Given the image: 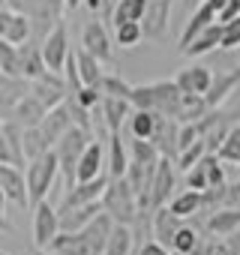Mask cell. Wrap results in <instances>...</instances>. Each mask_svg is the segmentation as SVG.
<instances>
[{
  "instance_id": "cell-1",
  "label": "cell",
  "mask_w": 240,
  "mask_h": 255,
  "mask_svg": "<svg viewBox=\"0 0 240 255\" xmlns=\"http://www.w3.org/2000/svg\"><path fill=\"white\" fill-rule=\"evenodd\" d=\"M180 99L183 90L177 87V81H153V84H135L132 87V108H147V111H159L165 117H177L180 114Z\"/></svg>"
},
{
  "instance_id": "cell-2",
  "label": "cell",
  "mask_w": 240,
  "mask_h": 255,
  "mask_svg": "<svg viewBox=\"0 0 240 255\" xmlns=\"http://www.w3.org/2000/svg\"><path fill=\"white\" fill-rule=\"evenodd\" d=\"M102 210L114 219V222H123V225H132L141 204H138V195L132 189V183L126 177H111L105 192H102Z\"/></svg>"
},
{
  "instance_id": "cell-3",
  "label": "cell",
  "mask_w": 240,
  "mask_h": 255,
  "mask_svg": "<svg viewBox=\"0 0 240 255\" xmlns=\"http://www.w3.org/2000/svg\"><path fill=\"white\" fill-rule=\"evenodd\" d=\"M93 141L90 129L72 123L69 129L63 132V138L54 144V153H57V162H60V174H63V186H75V171H78V159L81 153L87 150V144Z\"/></svg>"
},
{
  "instance_id": "cell-4",
  "label": "cell",
  "mask_w": 240,
  "mask_h": 255,
  "mask_svg": "<svg viewBox=\"0 0 240 255\" xmlns=\"http://www.w3.org/2000/svg\"><path fill=\"white\" fill-rule=\"evenodd\" d=\"M57 174H60V162H57L54 147H51V150H45L42 156H36V159H30V162H27L24 177H27V192H30V210H33L39 201H45V198H48V192H51V186H54Z\"/></svg>"
},
{
  "instance_id": "cell-5",
  "label": "cell",
  "mask_w": 240,
  "mask_h": 255,
  "mask_svg": "<svg viewBox=\"0 0 240 255\" xmlns=\"http://www.w3.org/2000/svg\"><path fill=\"white\" fill-rule=\"evenodd\" d=\"M33 36V21L27 12L15 9V6H0V39H6L12 45H24Z\"/></svg>"
},
{
  "instance_id": "cell-6",
  "label": "cell",
  "mask_w": 240,
  "mask_h": 255,
  "mask_svg": "<svg viewBox=\"0 0 240 255\" xmlns=\"http://www.w3.org/2000/svg\"><path fill=\"white\" fill-rule=\"evenodd\" d=\"M69 36H66V21H57L45 39H42V54H45V63L51 72L63 75V66H66V57H69Z\"/></svg>"
},
{
  "instance_id": "cell-7",
  "label": "cell",
  "mask_w": 240,
  "mask_h": 255,
  "mask_svg": "<svg viewBox=\"0 0 240 255\" xmlns=\"http://www.w3.org/2000/svg\"><path fill=\"white\" fill-rule=\"evenodd\" d=\"M108 180H111V177H108V171H105V174H99V177H93V180H81V183L69 186L57 210H60V213H66V210H72V207H81V204L102 201V192H105Z\"/></svg>"
},
{
  "instance_id": "cell-8",
  "label": "cell",
  "mask_w": 240,
  "mask_h": 255,
  "mask_svg": "<svg viewBox=\"0 0 240 255\" xmlns=\"http://www.w3.org/2000/svg\"><path fill=\"white\" fill-rule=\"evenodd\" d=\"M60 234V210H54L45 201H39L33 207V246L36 249H48V243Z\"/></svg>"
},
{
  "instance_id": "cell-9",
  "label": "cell",
  "mask_w": 240,
  "mask_h": 255,
  "mask_svg": "<svg viewBox=\"0 0 240 255\" xmlns=\"http://www.w3.org/2000/svg\"><path fill=\"white\" fill-rule=\"evenodd\" d=\"M177 165H174V159H168V156H162L159 159V165H156V177H153V189H150V207L156 210V207H165L177 192Z\"/></svg>"
},
{
  "instance_id": "cell-10",
  "label": "cell",
  "mask_w": 240,
  "mask_h": 255,
  "mask_svg": "<svg viewBox=\"0 0 240 255\" xmlns=\"http://www.w3.org/2000/svg\"><path fill=\"white\" fill-rule=\"evenodd\" d=\"M81 48L90 51L93 57H99L102 63H111L114 60V45H111V36L105 30L102 21H87L84 30H81Z\"/></svg>"
},
{
  "instance_id": "cell-11",
  "label": "cell",
  "mask_w": 240,
  "mask_h": 255,
  "mask_svg": "<svg viewBox=\"0 0 240 255\" xmlns=\"http://www.w3.org/2000/svg\"><path fill=\"white\" fill-rule=\"evenodd\" d=\"M0 186H3L6 198L18 207H30V192H27V177L18 165L0 162Z\"/></svg>"
},
{
  "instance_id": "cell-12",
  "label": "cell",
  "mask_w": 240,
  "mask_h": 255,
  "mask_svg": "<svg viewBox=\"0 0 240 255\" xmlns=\"http://www.w3.org/2000/svg\"><path fill=\"white\" fill-rule=\"evenodd\" d=\"M75 120H72V111H69V102H60V105H54V108H48V114L42 117V123H39V132H42V138L48 141V147H54L60 138H63V132L69 129Z\"/></svg>"
},
{
  "instance_id": "cell-13",
  "label": "cell",
  "mask_w": 240,
  "mask_h": 255,
  "mask_svg": "<svg viewBox=\"0 0 240 255\" xmlns=\"http://www.w3.org/2000/svg\"><path fill=\"white\" fill-rule=\"evenodd\" d=\"M171 3H174V0H147V12H144V18H141L144 39H162V36L168 33Z\"/></svg>"
},
{
  "instance_id": "cell-14",
  "label": "cell",
  "mask_w": 240,
  "mask_h": 255,
  "mask_svg": "<svg viewBox=\"0 0 240 255\" xmlns=\"http://www.w3.org/2000/svg\"><path fill=\"white\" fill-rule=\"evenodd\" d=\"M150 141L156 144V150H159L162 156L177 159V153H180V120L162 114V117H159V126H156V132H153Z\"/></svg>"
},
{
  "instance_id": "cell-15",
  "label": "cell",
  "mask_w": 240,
  "mask_h": 255,
  "mask_svg": "<svg viewBox=\"0 0 240 255\" xmlns=\"http://www.w3.org/2000/svg\"><path fill=\"white\" fill-rule=\"evenodd\" d=\"M105 165H108V150H105V144H102V141H90L87 150H84L81 159H78L75 183H81V180H93V177L105 174Z\"/></svg>"
},
{
  "instance_id": "cell-16",
  "label": "cell",
  "mask_w": 240,
  "mask_h": 255,
  "mask_svg": "<svg viewBox=\"0 0 240 255\" xmlns=\"http://www.w3.org/2000/svg\"><path fill=\"white\" fill-rule=\"evenodd\" d=\"M132 111H135L132 102L129 99H120V96H102V102H99L102 126H105L108 132H120V129H123V123L129 120Z\"/></svg>"
},
{
  "instance_id": "cell-17",
  "label": "cell",
  "mask_w": 240,
  "mask_h": 255,
  "mask_svg": "<svg viewBox=\"0 0 240 255\" xmlns=\"http://www.w3.org/2000/svg\"><path fill=\"white\" fill-rule=\"evenodd\" d=\"M174 81H177V87H180L183 93L204 96V93L210 90V84H213V72H210L207 66H201V63H192V66L180 69V72L174 75Z\"/></svg>"
},
{
  "instance_id": "cell-18",
  "label": "cell",
  "mask_w": 240,
  "mask_h": 255,
  "mask_svg": "<svg viewBox=\"0 0 240 255\" xmlns=\"http://www.w3.org/2000/svg\"><path fill=\"white\" fill-rule=\"evenodd\" d=\"M216 21V6L210 3V0H204V3H198L195 9H192V15H189V21H186V27H183V33H180V42H177V48L183 51L204 27H210Z\"/></svg>"
},
{
  "instance_id": "cell-19",
  "label": "cell",
  "mask_w": 240,
  "mask_h": 255,
  "mask_svg": "<svg viewBox=\"0 0 240 255\" xmlns=\"http://www.w3.org/2000/svg\"><path fill=\"white\" fill-rule=\"evenodd\" d=\"M240 228V207H216L207 213V222H204V231L213 234V237H228Z\"/></svg>"
},
{
  "instance_id": "cell-20",
  "label": "cell",
  "mask_w": 240,
  "mask_h": 255,
  "mask_svg": "<svg viewBox=\"0 0 240 255\" xmlns=\"http://www.w3.org/2000/svg\"><path fill=\"white\" fill-rule=\"evenodd\" d=\"M111 228H114V219H111L105 210L96 213V216L81 228V234H84V240L90 243L93 255H102V252H105V243H108V237H111Z\"/></svg>"
},
{
  "instance_id": "cell-21",
  "label": "cell",
  "mask_w": 240,
  "mask_h": 255,
  "mask_svg": "<svg viewBox=\"0 0 240 255\" xmlns=\"http://www.w3.org/2000/svg\"><path fill=\"white\" fill-rule=\"evenodd\" d=\"M30 87H27V78H15V75H3L0 72V114L9 117L12 108L18 105L21 96H27Z\"/></svg>"
},
{
  "instance_id": "cell-22",
  "label": "cell",
  "mask_w": 240,
  "mask_h": 255,
  "mask_svg": "<svg viewBox=\"0 0 240 255\" xmlns=\"http://www.w3.org/2000/svg\"><path fill=\"white\" fill-rule=\"evenodd\" d=\"M48 69L45 63V54H42V42H30V45H21V66H18V75L27 78V81H36L42 78Z\"/></svg>"
},
{
  "instance_id": "cell-23",
  "label": "cell",
  "mask_w": 240,
  "mask_h": 255,
  "mask_svg": "<svg viewBox=\"0 0 240 255\" xmlns=\"http://www.w3.org/2000/svg\"><path fill=\"white\" fill-rule=\"evenodd\" d=\"M240 87V69H231V72H222V75H213V84L210 90L204 93V102L207 108H219L234 90Z\"/></svg>"
},
{
  "instance_id": "cell-24",
  "label": "cell",
  "mask_w": 240,
  "mask_h": 255,
  "mask_svg": "<svg viewBox=\"0 0 240 255\" xmlns=\"http://www.w3.org/2000/svg\"><path fill=\"white\" fill-rule=\"evenodd\" d=\"M45 114H48V108H45L33 93H27V96H21V99H18V105L12 108L9 120H15L18 126H24V129H27V126H39Z\"/></svg>"
},
{
  "instance_id": "cell-25",
  "label": "cell",
  "mask_w": 240,
  "mask_h": 255,
  "mask_svg": "<svg viewBox=\"0 0 240 255\" xmlns=\"http://www.w3.org/2000/svg\"><path fill=\"white\" fill-rule=\"evenodd\" d=\"M45 252H54V255H93V249H90V243L84 240L81 231H63V228L48 243Z\"/></svg>"
},
{
  "instance_id": "cell-26",
  "label": "cell",
  "mask_w": 240,
  "mask_h": 255,
  "mask_svg": "<svg viewBox=\"0 0 240 255\" xmlns=\"http://www.w3.org/2000/svg\"><path fill=\"white\" fill-rule=\"evenodd\" d=\"M126 168H129V147L123 144L120 132H108V177H126Z\"/></svg>"
},
{
  "instance_id": "cell-27",
  "label": "cell",
  "mask_w": 240,
  "mask_h": 255,
  "mask_svg": "<svg viewBox=\"0 0 240 255\" xmlns=\"http://www.w3.org/2000/svg\"><path fill=\"white\" fill-rule=\"evenodd\" d=\"M180 225H183V219H180L177 213H171V207H168V204L153 210V237H156L159 243H165L168 249H171L174 234H177V228H180Z\"/></svg>"
},
{
  "instance_id": "cell-28",
  "label": "cell",
  "mask_w": 240,
  "mask_h": 255,
  "mask_svg": "<svg viewBox=\"0 0 240 255\" xmlns=\"http://www.w3.org/2000/svg\"><path fill=\"white\" fill-rule=\"evenodd\" d=\"M213 48H222V24H219V21H213L210 27H204L180 54H186V57H201V54H210Z\"/></svg>"
},
{
  "instance_id": "cell-29",
  "label": "cell",
  "mask_w": 240,
  "mask_h": 255,
  "mask_svg": "<svg viewBox=\"0 0 240 255\" xmlns=\"http://www.w3.org/2000/svg\"><path fill=\"white\" fill-rule=\"evenodd\" d=\"M168 207H171V213H177L180 219H189V216H195V213L204 210V192L186 186L183 192H177V195L168 201Z\"/></svg>"
},
{
  "instance_id": "cell-30",
  "label": "cell",
  "mask_w": 240,
  "mask_h": 255,
  "mask_svg": "<svg viewBox=\"0 0 240 255\" xmlns=\"http://www.w3.org/2000/svg\"><path fill=\"white\" fill-rule=\"evenodd\" d=\"M132 249H135V234H132V225L114 222L111 237H108V243H105V252H102V255H132Z\"/></svg>"
},
{
  "instance_id": "cell-31",
  "label": "cell",
  "mask_w": 240,
  "mask_h": 255,
  "mask_svg": "<svg viewBox=\"0 0 240 255\" xmlns=\"http://www.w3.org/2000/svg\"><path fill=\"white\" fill-rule=\"evenodd\" d=\"M159 111H147V108H135L132 114H129V132H132V138H153V132H156V126H159Z\"/></svg>"
},
{
  "instance_id": "cell-32",
  "label": "cell",
  "mask_w": 240,
  "mask_h": 255,
  "mask_svg": "<svg viewBox=\"0 0 240 255\" xmlns=\"http://www.w3.org/2000/svg\"><path fill=\"white\" fill-rule=\"evenodd\" d=\"M75 57H78V75H81V84L99 87V84H102V78H105V72H102V60H99V57H93V54H90V51H84V48H78V51H75Z\"/></svg>"
},
{
  "instance_id": "cell-33",
  "label": "cell",
  "mask_w": 240,
  "mask_h": 255,
  "mask_svg": "<svg viewBox=\"0 0 240 255\" xmlns=\"http://www.w3.org/2000/svg\"><path fill=\"white\" fill-rule=\"evenodd\" d=\"M147 12V0H117L114 12H111V24H123V21H141Z\"/></svg>"
},
{
  "instance_id": "cell-34",
  "label": "cell",
  "mask_w": 240,
  "mask_h": 255,
  "mask_svg": "<svg viewBox=\"0 0 240 255\" xmlns=\"http://www.w3.org/2000/svg\"><path fill=\"white\" fill-rule=\"evenodd\" d=\"M21 144H24V156H27V162L30 159H36V156H42L45 150H51L48 147V141L42 138V132H39V126H21Z\"/></svg>"
},
{
  "instance_id": "cell-35",
  "label": "cell",
  "mask_w": 240,
  "mask_h": 255,
  "mask_svg": "<svg viewBox=\"0 0 240 255\" xmlns=\"http://www.w3.org/2000/svg\"><path fill=\"white\" fill-rule=\"evenodd\" d=\"M114 39H117L120 48H135V45L144 39L141 21H123V24H117V27H114Z\"/></svg>"
},
{
  "instance_id": "cell-36",
  "label": "cell",
  "mask_w": 240,
  "mask_h": 255,
  "mask_svg": "<svg viewBox=\"0 0 240 255\" xmlns=\"http://www.w3.org/2000/svg\"><path fill=\"white\" fill-rule=\"evenodd\" d=\"M216 156L222 162H234L237 165V159H240V123H234L231 129H228V135H225L222 147L216 150Z\"/></svg>"
},
{
  "instance_id": "cell-37",
  "label": "cell",
  "mask_w": 240,
  "mask_h": 255,
  "mask_svg": "<svg viewBox=\"0 0 240 255\" xmlns=\"http://www.w3.org/2000/svg\"><path fill=\"white\" fill-rule=\"evenodd\" d=\"M129 159H135V162H159L162 153L156 150L153 141H147V138H132V141H129Z\"/></svg>"
},
{
  "instance_id": "cell-38",
  "label": "cell",
  "mask_w": 240,
  "mask_h": 255,
  "mask_svg": "<svg viewBox=\"0 0 240 255\" xmlns=\"http://www.w3.org/2000/svg\"><path fill=\"white\" fill-rule=\"evenodd\" d=\"M204 153H207V144H204V138H198L195 144L183 147V150L177 153V159H174L177 171H183V174H186V171H189V168H192V165H195V162H198L201 156H204Z\"/></svg>"
},
{
  "instance_id": "cell-39",
  "label": "cell",
  "mask_w": 240,
  "mask_h": 255,
  "mask_svg": "<svg viewBox=\"0 0 240 255\" xmlns=\"http://www.w3.org/2000/svg\"><path fill=\"white\" fill-rule=\"evenodd\" d=\"M186 186H189V189H198V192L210 189V180H207V153L186 171Z\"/></svg>"
},
{
  "instance_id": "cell-40",
  "label": "cell",
  "mask_w": 240,
  "mask_h": 255,
  "mask_svg": "<svg viewBox=\"0 0 240 255\" xmlns=\"http://www.w3.org/2000/svg\"><path fill=\"white\" fill-rule=\"evenodd\" d=\"M99 87H102V93H105V96H120V99H129V96H132V87H135V84L123 81L120 75H105Z\"/></svg>"
},
{
  "instance_id": "cell-41",
  "label": "cell",
  "mask_w": 240,
  "mask_h": 255,
  "mask_svg": "<svg viewBox=\"0 0 240 255\" xmlns=\"http://www.w3.org/2000/svg\"><path fill=\"white\" fill-rule=\"evenodd\" d=\"M102 87H90V84H84L78 93H72V99L81 105V108H87V111H93V108H99V102H102Z\"/></svg>"
},
{
  "instance_id": "cell-42",
  "label": "cell",
  "mask_w": 240,
  "mask_h": 255,
  "mask_svg": "<svg viewBox=\"0 0 240 255\" xmlns=\"http://www.w3.org/2000/svg\"><path fill=\"white\" fill-rule=\"evenodd\" d=\"M222 48H240V18L222 24Z\"/></svg>"
},
{
  "instance_id": "cell-43",
  "label": "cell",
  "mask_w": 240,
  "mask_h": 255,
  "mask_svg": "<svg viewBox=\"0 0 240 255\" xmlns=\"http://www.w3.org/2000/svg\"><path fill=\"white\" fill-rule=\"evenodd\" d=\"M138 255H171V249H168L165 243H159L156 237H150V240H144V243L138 246Z\"/></svg>"
},
{
  "instance_id": "cell-44",
  "label": "cell",
  "mask_w": 240,
  "mask_h": 255,
  "mask_svg": "<svg viewBox=\"0 0 240 255\" xmlns=\"http://www.w3.org/2000/svg\"><path fill=\"white\" fill-rule=\"evenodd\" d=\"M234 18H240V0H228V3L222 6V12L216 15L219 24H228V21H234Z\"/></svg>"
},
{
  "instance_id": "cell-45",
  "label": "cell",
  "mask_w": 240,
  "mask_h": 255,
  "mask_svg": "<svg viewBox=\"0 0 240 255\" xmlns=\"http://www.w3.org/2000/svg\"><path fill=\"white\" fill-rule=\"evenodd\" d=\"M225 204L228 207H240V180L231 183V186H225Z\"/></svg>"
},
{
  "instance_id": "cell-46",
  "label": "cell",
  "mask_w": 240,
  "mask_h": 255,
  "mask_svg": "<svg viewBox=\"0 0 240 255\" xmlns=\"http://www.w3.org/2000/svg\"><path fill=\"white\" fill-rule=\"evenodd\" d=\"M0 162H12V150H9L6 135H0Z\"/></svg>"
},
{
  "instance_id": "cell-47",
  "label": "cell",
  "mask_w": 240,
  "mask_h": 255,
  "mask_svg": "<svg viewBox=\"0 0 240 255\" xmlns=\"http://www.w3.org/2000/svg\"><path fill=\"white\" fill-rule=\"evenodd\" d=\"M102 3H105V18L111 21V12H114V3H117V0H102Z\"/></svg>"
},
{
  "instance_id": "cell-48",
  "label": "cell",
  "mask_w": 240,
  "mask_h": 255,
  "mask_svg": "<svg viewBox=\"0 0 240 255\" xmlns=\"http://www.w3.org/2000/svg\"><path fill=\"white\" fill-rule=\"evenodd\" d=\"M6 201H9V198H6V192H3V186H0V216H3V213H6Z\"/></svg>"
},
{
  "instance_id": "cell-49",
  "label": "cell",
  "mask_w": 240,
  "mask_h": 255,
  "mask_svg": "<svg viewBox=\"0 0 240 255\" xmlns=\"http://www.w3.org/2000/svg\"><path fill=\"white\" fill-rule=\"evenodd\" d=\"M81 3H84V0H66V12H75Z\"/></svg>"
},
{
  "instance_id": "cell-50",
  "label": "cell",
  "mask_w": 240,
  "mask_h": 255,
  "mask_svg": "<svg viewBox=\"0 0 240 255\" xmlns=\"http://www.w3.org/2000/svg\"><path fill=\"white\" fill-rule=\"evenodd\" d=\"M198 3H204V0H183V6H186V9H189V12H192V9H195V6H198Z\"/></svg>"
},
{
  "instance_id": "cell-51",
  "label": "cell",
  "mask_w": 240,
  "mask_h": 255,
  "mask_svg": "<svg viewBox=\"0 0 240 255\" xmlns=\"http://www.w3.org/2000/svg\"><path fill=\"white\" fill-rule=\"evenodd\" d=\"M0 231H12V225H9V222H6L3 216H0Z\"/></svg>"
},
{
  "instance_id": "cell-52",
  "label": "cell",
  "mask_w": 240,
  "mask_h": 255,
  "mask_svg": "<svg viewBox=\"0 0 240 255\" xmlns=\"http://www.w3.org/2000/svg\"><path fill=\"white\" fill-rule=\"evenodd\" d=\"M3 126H6V120H3V114H0V135H3Z\"/></svg>"
},
{
  "instance_id": "cell-53",
  "label": "cell",
  "mask_w": 240,
  "mask_h": 255,
  "mask_svg": "<svg viewBox=\"0 0 240 255\" xmlns=\"http://www.w3.org/2000/svg\"><path fill=\"white\" fill-rule=\"evenodd\" d=\"M171 255H189V252H177V249H171Z\"/></svg>"
},
{
  "instance_id": "cell-54",
  "label": "cell",
  "mask_w": 240,
  "mask_h": 255,
  "mask_svg": "<svg viewBox=\"0 0 240 255\" xmlns=\"http://www.w3.org/2000/svg\"><path fill=\"white\" fill-rule=\"evenodd\" d=\"M36 255H48V252H45V249H39V252H36ZM51 255H54V252H51Z\"/></svg>"
},
{
  "instance_id": "cell-55",
  "label": "cell",
  "mask_w": 240,
  "mask_h": 255,
  "mask_svg": "<svg viewBox=\"0 0 240 255\" xmlns=\"http://www.w3.org/2000/svg\"><path fill=\"white\" fill-rule=\"evenodd\" d=\"M0 255H9V252H3V249H0Z\"/></svg>"
},
{
  "instance_id": "cell-56",
  "label": "cell",
  "mask_w": 240,
  "mask_h": 255,
  "mask_svg": "<svg viewBox=\"0 0 240 255\" xmlns=\"http://www.w3.org/2000/svg\"><path fill=\"white\" fill-rule=\"evenodd\" d=\"M237 171H240V159H237Z\"/></svg>"
},
{
  "instance_id": "cell-57",
  "label": "cell",
  "mask_w": 240,
  "mask_h": 255,
  "mask_svg": "<svg viewBox=\"0 0 240 255\" xmlns=\"http://www.w3.org/2000/svg\"><path fill=\"white\" fill-rule=\"evenodd\" d=\"M237 63H240V51H237Z\"/></svg>"
},
{
  "instance_id": "cell-58",
  "label": "cell",
  "mask_w": 240,
  "mask_h": 255,
  "mask_svg": "<svg viewBox=\"0 0 240 255\" xmlns=\"http://www.w3.org/2000/svg\"><path fill=\"white\" fill-rule=\"evenodd\" d=\"M3 3H6V0H0V6H3Z\"/></svg>"
}]
</instances>
